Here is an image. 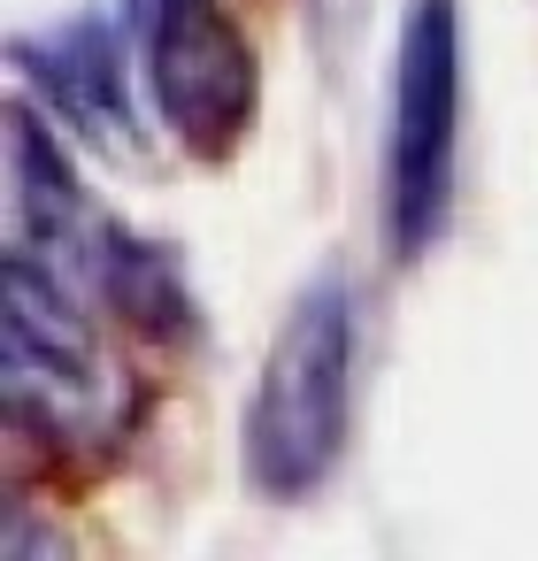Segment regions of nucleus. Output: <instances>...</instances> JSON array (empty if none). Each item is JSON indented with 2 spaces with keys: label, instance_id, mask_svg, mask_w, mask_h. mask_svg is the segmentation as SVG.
Instances as JSON below:
<instances>
[{
  "label": "nucleus",
  "instance_id": "6",
  "mask_svg": "<svg viewBox=\"0 0 538 561\" xmlns=\"http://www.w3.org/2000/svg\"><path fill=\"white\" fill-rule=\"evenodd\" d=\"M24 78L39 85L47 116L70 124L101 154H139V101H131V24H108L101 9H78L47 24L39 39H16Z\"/></svg>",
  "mask_w": 538,
  "mask_h": 561
},
{
  "label": "nucleus",
  "instance_id": "3",
  "mask_svg": "<svg viewBox=\"0 0 538 561\" xmlns=\"http://www.w3.org/2000/svg\"><path fill=\"white\" fill-rule=\"evenodd\" d=\"M9 415L78 454H101L139 415L131 377L101 354L93 308L16 239H9Z\"/></svg>",
  "mask_w": 538,
  "mask_h": 561
},
{
  "label": "nucleus",
  "instance_id": "1",
  "mask_svg": "<svg viewBox=\"0 0 538 561\" xmlns=\"http://www.w3.org/2000/svg\"><path fill=\"white\" fill-rule=\"evenodd\" d=\"M9 208H16V247H32L93 316L108 308L116 323L147 339H193V293L170 262V247L124 231L93 193L78 185L62 139L32 116V101L9 108Z\"/></svg>",
  "mask_w": 538,
  "mask_h": 561
},
{
  "label": "nucleus",
  "instance_id": "4",
  "mask_svg": "<svg viewBox=\"0 0 538 561\" xmlns=\"http://www.w3.org/2000/svg\"><path fill=\"white\" fill-rule=\"evenodd\" d=\"M461 178V16L454 0H408L385 116V247L423 262L454 224Z\"/></svg>",
  "mask_w": 538,
  "mask_h": 561
},
{
  "label": "nucleus",
  "instance_id": "5",
  "mask_svg": "<svg viewBox=\"0 0 538 561\" xmlns=\"http://www.w3.org/2000/svg\"><path fill=\"white\" fill-rule=\"evenodd\" d=\"M124 24L154 124L193 162H224L262 108V70L247 32L224 16V0H124Z\"/></svg>",
  "mask_w": 538,
  "mask_h": 561
},
{
  "label": "nucleus",
  "instance_id": "2",
  "mask_svg": "<svg viewBox=\"0 0 538 561\" xmlns=\"http://www.w3.org/2000/svg\"><path fill=\"white\" fill-rule=\"evenodd\" d=\"M354 377H362V285L316 277L285 308L239 423V461L262 500H308L339 469L354 431Z\"/></svg>",
  "mask_w": 538,
  "mask_h": 561
}]
</instances>
